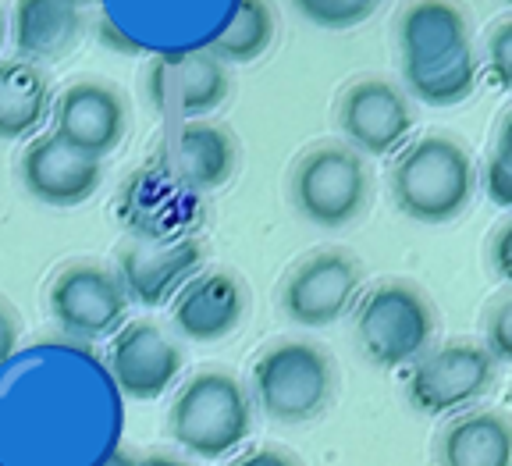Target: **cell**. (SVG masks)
Here are the masks:
<instances>
[{
  "label": "cell",
  "instance_id": "cell-1",
  "mask_svg": "<svg viewBox=\"0 0 512 466\" xmlns=\"http://www.w3.org/2000/svg\"><path fill=\"white\" fill-rule=\"evenodd\" d=\"M392 200L409 221L448 225L456 221L473 196V157L456 136L427 132L402 146L392 164Z\"/></svg>",
  "mask_w": 512,
  "mask_h": 466
},
{
  "label": "cell",
  "instance_id": "cell-2",
  "mask_svg": "<svg viewBox=\"0 0 512 466\" xmlns=\"http://www.w3.org/2000/svg\"><path fill=\"white\" fill-rule=\"evenodd\" d=\"M168 431L196 459L232 456L253 431V395L228 370H200L171 399Z\"/></svg>",
  "mask_w": 512,
  "mask_h": 466
},
{
  "label": "cell",
  "instance_id": "cell-3",
  "mask_svg": "<svg viewBox=\"0 0 512 466\" xmlns=\"http://www.w3.org/2000/svg\"><path fill=\"white\" fill-rule=\"evenodd\" d=\"M352 328L363 356L374 367L399 370L431 353L438 317L431 296L420 285L406 278H384L356 303Z\"/></svg>",
  "mask_w": 512,
  "mask_h": 466
},
{
  "label": "cell",
  "instance_id": "cell-4",
  "mask_svg": "<svg viewBox=\"0 0 512 466\" xmlns=\"http://www.w3.org/2000/svg\"><path fill=\"white\" fill-rule=\"evenodd\" d=\"M335 363L317 342L281 338L253 363V399L274 424H306L331 402Z\"/></svg>",
  "mask_w": 512,
  "mask_h": 466
},
{
  "label": "cell",
  "instance_id": "cell-5",
  "mask_svg": "<svg viewBox=\"0 0 512 466\" xmlns=\"http://www.w3.org/2000/svg\"><path fill=\"white\" fill-rule=\"evenodd\" d=\"M292 200L310 225L349 228L370 203V171L352 146H313L292 171Z\"/></svg>",
  "mask_w": 512,
  "mask_h": 466
},
{
  "label": "cell",
  "instance_id": "cell-6",
  "mask_svg": "<svg viewBox=\"0 0 512 466\" xmlns=\"http://www.w3.org/2000/svg\"><path fill=\"white\" fill-rule=\"evenodd\" d=\"M146 100L171 125L203 121L232 97V75L207 50L157 54L146 65Z\"/></svg>",
  "mask_w": 512,
  "mask_h": 466
},
{
  "label": "cell",
  "instance_id": "cell-7",
  "mask_svg": "<svg viewBox=\"0 0 512 466\" xmlns=\"http://www.w3.org/2000/svg\"><path fill=\"white\" fill-rule=\"evenodd\" d=\"M47 306L54 324L68 338L100 342V338H114L125 328L128 296L111 267L68 264L50 282Z\"/></svg>",
  "mask_w": 512,
  "mask_h": 466
},
{
  "label": "cell",
  "instance_id": "cell-8",
  "mask_svg": "<svg viewBox=\"0 0 512 466\" xmlns=\"http://www.w3.org/2000/svg\"><path fill=\"white\" fill-rule=\"evenodd\" d=\"M363 271L345 250H317L281 285V310L299 328H331L360 303Z\"/></svg>",
  "mask_w": 512,
  "mask_h": 466
},
{
  "label": "cell",
  "instance_id": "cell-9",
  "mask_svg": "<svg viewBox=\"0 0 512 466\" xmlns=\"http://www.w3.org/2000/svg\"><path fill=\"white\" fill-rule=\"evenodd\" d=\"M495 381V360L477 342H448L409 367L406 399L427 417L456 413L484 395Z\"/></svg>",
  "mask_w": 512,
  "mask_h": 466
},
{
  "label": "cell",
  "instance_id": "cell-10",
  "mask_svg": "<svg viewBox=\"0 0 512 466\" xmlns=\"http://www.w3.org/2000/svg\"><path fill=\"white\" fill-rule=\"evenodd\" d=\"M413 125V104L392 79H356L338 97V129L360 157H388L402 150Z\"/></svg>",
  "mask_w": 512,
  "mask_h": 466
},
{
  "label": "cell",
  "instance_id": "cell-11",
  "mask_svg": "<svg viewBox=\"0 0 512 466\" xmlns=\"http://www.w3.org/2000/svg\"><path fill=\"white\" fill-rule=\"evenodd\" d=\"M157 171L182 193H214L239 168V146L232 129L210 121L171 125L157 146Z\"/></svg>",
  "mask_w": 512,
  "mask_h": 466
},
{
  "label": "cell",
  "instance_id": "cell-12",
  "mask_svg": "<svg viewBox=\"0 0 512 466\" xmlns=\"http://www.w3.org/2000/svg\"><path fill=\"white\" fill-rule=\"evenodd\" d=\"M54 136L75 146L86 157L104 161L121 146L128 132L125 97L104 79H79L57 93L54 100Z\"/></svg>",
  "mask_w": 512,
  "mask_h": 466
},
{
  "label": "cell",
  "instance_id": "cell-13",
  "mask_svg": "<svg viewBox=\"0 0 512 466\" xmlns=\"http://www.w3.org/2000/svg\"><path fill=\"white\" fill-rule=\"evenodd\" d=\"M207 264L203 242L196 239H139L118 253V282L128 303L164 306L185 289Z\"/></svg>",
  "mask_w": 512,
  "mask_h": 466
},
{
  "label": "cell",
  "instance_id": "cell-14",
  "mask_svg": "<svg viewBox=\"0 0 512 466\" xmlns=\"http://www.w3.org/2000/svg\"><path fill=\"white\" fill-rule=\"evenodd\" d=\"M18 178L32 200L47 207H79L93 200V193L104 182V161L86 157L54 132L36 136L18 157Z\"/></svg>",
  "mask_w": 512,
  "mask_h": 466
},
{
  "label": "cell",
  "instance_id": "cell-15",
  "mask_svg": "<svg viewBox=\"0 0 512 466\" xmlns=\"http://www.w3.org/2000/svg\"><path fill=\"white\" fill-rule=\"evenodd\" d=\"M182 349L153 321H132L114 335L107 370L121 395L139 402L160 399L182 374Z\"/></svg>",
  "mask_w": 512,
  "mask_h": 466
},
{
  "label": "cell",
  "instance_id": "cell-16",
  "mask_svg": "<svg viewBox=\"0 0 512 466\" xmlns=\"http://www.w3.org/2000/svg\"><path fill=\"white\" fill-rule=\"evenodd\" d=\"M246 317V285L232 271H200L175 296L171 324L189 342H221Z\"/></svg>",
  "mask_w": 512,
  "mask_h": 466
},
{
  "label": "cell",
  "instance_id": "cell-17",
  "mask_svg": "<svg viewBox=\"0 0 512 466\" xmlns=\"http://www.w3.org/2000/svg\"><path fill=\"white\" fill-rule=\"evenodd\" d=\"M82 36V11L68 0H25L11 11V40L18 61L40 68V61H61Z\"/></svg>",
  "mask_w": 512,
  "mask_h": 466
},
{
  "label": "cell",
  "instance_id": "cell-18",
  "mask_svg": "<svg viewBox=\"0 0 512 466\" xmlns=\"http://www.w3.org/2000/svg\"><path fill=\"white\" fill-rule=\"evenodd\" d=\"M470 47L463 11L452 4H409L399 18V54L402 72L441 65L445 57Z\"/></svg>",
  "mask_w": 512,
  "mask_h": 466
},
{
  "label": "cell",
  "instance_id": "cell-19",
  "mask_svg": "<svg viewBox=\"0 0 512 466\" xmlns=\"http://www.w3.org/2000/svg\"><path fill=\"white\" fill-rule=\"evenodd\" d=\"M441 466H512V420L495 410H470L448 420L438 438Z\"/></svg>",
  "mask_w": 512,
  "mask_h": 466
},
{
  "label": "cell",
  "instance_id": "cell-20",
  "mask_svg": "<svg viewBox=\"0 0 512 466\" xmlns=\"http://www.w3.org/2000/svg\"><path fill=\"white\" fill-rule=\"evenodd\" d=\"M54 111L43 68L29 61H0V139H29Z\"/></svg>",
  "mask_w": 512,
  "mask_h": 466
},
{
  "label": "cell",
  "instance_id": "cell-21",
  "mask_svg": "<svg viewBox=\"0 0 512 466\" xmlns=\"http://www.w3.org/2000/svg\"><path fill=\"white\" fill-rule=\"evenodd\" d=\"M274 43V11L260 0H242L232 8V18L221 33L207 43V54L217 57L224 68L249 65L256 57H264Z\"/></svg>",
  "mask_w": 512,
  "mask_h": 466
},
{
  "label": "cell",
  "instance_id": "cell-22",
  "mask_svg": "<svg viewBox=\"0 0 512 466\" xmlns=\"http://www.w3.org/2000/svg\"><path fill=\"white\" fill-rule=\"evenodd\" d=\"M402 79H406V89L420 104L456 107L477 86V54H473V47H466L459 54L445 57L441 65L420 68V72H402Z\"/></svg>",
  "mask_w": 512,
  "mask_h": 466
},
{
  "label": "cell",
  "instance_id": "cell-23",
  "mask_svg": "<svg viewBox=\"0 0 512 466\" xmlns=\"http://www.w3.org/2000/svg\"><path fill=\"white\" fill-rule=\"evenodd\" d=\"M377 11L370 0H303L299 15L320 29H356Z\"/></svg>",
  "mask_w": 512,
  "mask_h": 466
},
{
  "label": "cell",
  "instance_id": "cell-24",
  "mask_svg": "<svg viewBox=\"0 0 512 466\" xmlns=\"http://www.w3.org/2000/svg\"><path fill=\"white\" fill-rule=\"evenodd\" d=\"M484 349L495 363H512V296L498 299L484 317Z\"/></svg>",
  "mask_w": 512,
  "mask_h": 466
},
{
  "label": "cell",
  "instance_id": "cell-25",
  "mask_svg": "<svg viewBox=\"0 0 512 466\" xmlns=\"http://www.w3.org/2000/svg\"><path fill=\"white\" fill-rule=\"evenodd\" d=\"M484 57H488L491 79L512 93V18L498 22L495 29L488 33V43H484Z\"/></svg>",
  "mask_w": 512,
  "mask_h": 466
},
{
  "label": "cell",
  "instance_id": "cell-26",
  "mask_svg": "<svg viewBox=\"0 0 512 466\" xmlns=\"http://www.w3.org/2000/svg\"><path fill=\"white\" fill-rule=\"evenodd\" d=\"M484 193L495 207L512 210V157L495 150L484 164Z\"/></svg>",
  "mask_w": 512,
  "mask_h": 466
},
{
  "label": "cell",
  "instance_id": "cell-27",
  "mask_svg": "<svg viewBox=\"0 0 512 466\" xmlns=\"http://www.w3.org/2000/svg\"><path fill=\"white\" fill-rule=\"evenodd\" d=\"M488 253H491V267H495V274L502 278V282L512 285V221H505V225L491 235Z\"/></svg>",
  "mask_w": 512,
  "mask_h": 466
},
{
  "label": "cell",
  "instance_id": "cell-28",
  "mask_svg": "<svg viewBox=\"0 0 512 466\" xmlns=\"http://www.w3.org/2000/svg\"><path fill=\"white\" fill-rule=\"evenodd\" d=\"M232 466H303L296 456L281 445H260V449H249L246 456H239Z\"/></svg>",
  "mask_w": 512,
  "mask_h": 466
},
{
  "label": "cell",
  "instance_id": "cell-29",
  "mask_svg": "<svg viewBox=\"0 0 512 466\" xmlns=\"http://www.w3.org/2000/svg\"><path fill=\"white\" fill-rule=\"evenodd\" d=\"M18 335H22V328H18V317L15 310H11L4 299H0V367L15 356L18 349Z\"/></svg>",
  "mask_w": 512,
  "mask_h": 466
},
{
  "label": "cell",
  "instance_id": "cell-30",
  "mask_svg": "<svg viewBox=\"0 0 512 466\" xmlns=\"http://www.w3.org/2000/svg\"><path fill=\"white\" fill-rule=\"evenodd\" d=\"M136 466H189L185 459H178L175 452H143V456H136Z\"/></svg>",
  "mask_w": 512,
  "mask_h": 466
},
{
  "label": "cell",
  "instance_id": "cell-31",
  "mask_svg": "<svg viewBox=\"0 0 512 466\" xmlns=\"http://www.w3.org/2000/svg\"><path fill=\"white\" fill-rule=\"evenodd\" d=\"M495 150H502V153H509V157H512V111H505L502 125H498V146H495Z\"/></svg>",
  "mask_w": 512,
  "mask_h": 466
},
{
  "label": "cell",
  "instance_id": "cell-32",
  "mask_svg": "<svg viewBox=\"0 0 512 466\" xmlns=\"http://www.w3.org/2000/svg\"><path fill=\"white\" fill-rule=\"evenodd\" d=\"M100 466H136V456H132V452H114V456H107Z\"/></svg>",
  "mask_w": 512,
  "mask_h": 466
},
{
  "label": "cell",
  "instance_id": "cell-33",
  "mask_svg": "<svg viewBox=\"0 0 512 466\" xmlns=\"http://www.w3.org/2000/svg\"><path fill=\"white\" fill-rule=\"evenodd\" d=\"M4 29H8V18H4V8H0V43H4Z\"/></svg>",
  "mask_w": 512,
  "mask_h": 466
}]
</instances>
